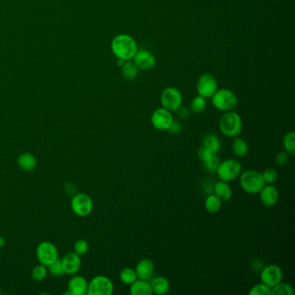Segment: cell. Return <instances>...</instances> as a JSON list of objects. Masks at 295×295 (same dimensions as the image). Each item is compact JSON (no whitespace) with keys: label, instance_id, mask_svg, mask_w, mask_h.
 <instances>
[{"label":"cell","instance_id":"5bb4252c","mask_svg":"<svg viewBox=\"0 0 295 295\" xmlns=\"http://www.w3.org/2000/svg\"><path fill=\"white\" fill-rule=\"evenodd\" d=\"M260 195L261 203L265 207L271 208L277 204L279 199V192L273 185H265L258 193Z\"/></svg>","mask_w":295,"mask_h":295},{"label":"cell","instance_id":"ab89813d","mask_svg":"<svg viewBox=\"0 0 295 295\" xmlns=\"http://www.w3.org/2000/svg\"><path fill=\"white\" fill-rule=\"evenodd\" d=\"M6 245V240L3 236H0V248H3Z\"/></svg>","mask_w":295,"mask_h":295},{"label":"cell","instance_id":"7402d4cb","mask_svg":"<svg viewBox=\"0 0 295 295\" xmlns=\"http://www.w3.org/2000/svg\"><path fill=\"white\" fill-rule=\"evenodd\" d=\"M231 149L236 156L238 157V158H243L248 153V143L244 139L236 136L232 141Z\"/></svg>","mask_w":295,"mask_h":295},{"label":"cell","instance_id":"e575fe53","mask_svg":"<svg viewBox=\"0 0 295 295\" xmlns=\"http://www.w3.org/2000/svg\"><path fill=\"white\" fill-rule=\"evenodd\" d=\"M89 251V243L86 240L80 239L75 242L74 252L79 255H84Z\"/></svg>","mask_w":295,"mask_h":295},{"label":"cell","instance_id":"4dcf8cb0","mask_svg":"<svg viewBox=\"0 0 295 295\" xmlns=\"http://www.w3.org/2000/svg\"><path fill=\"white\" fill-rule=\"evenodd\" d=\"M48 268H49L48 271L50 272V275L56 276V277H59V276H62L63 274H65L63 266H62V260H59V259H57L54 263L50 264L48 266Z\"/></svg>","mask_w":295,"mask_h":295},{"label":"cell","instance_id":"6da1fadb","mask_svg":"<svg viewBox=\"0 0 295 295\" xmlns=\"http://www.w3.org/2000/svg\"><path fill=\"white\" fill-rule=\"evenodd\" d=\"M111 50L118 59L130 61L138 51V46L133 36L127 34H121L113 39Z\"/></svg>","mask_w":295,"mask_h":295},{"label":"cell","instance_id":"9c48e42d","mask_svg":"<svg viewBox=\"0 0 295 295\" xmlns=\"http://www.w3.org/2000/svg\"><path fill=\"white\" fill-rule=\"evenodd\" d=\"M40 264L48 266L58 259V250L56 246L50 242H43L38 246L35 251Z\"/></svg>","mask_w":295,"mask_h":295},{"label":"cell","instance_id":"8fae6325","mask_svg":"<svg viewBox=\"0 0 295 295\" xmlns=\"http://www.w3.org/2000/svg\"><path fill=\"white\" fill-rule=\"evenodd\" d=\"M217 90V83L214 76L209 73L203 74L197 83V91L202 97L210 98Z\"/></svg>","mask_w":295,"mask_h":295},{"label":"cell","instance_id":"ba28073f","mask_svg":"<svg viewBox=\"0 0 295 295\" xmlns=\"http://www.w3.org/2000/svg\"><path fill=\"white\" fill-rule=\"evenodd\" d=\"M71 208L76 215L84 217L91 214L94 204L92 198L88 194L80 192L72 198Z\"/></svg>","mask_w":295,"mask_h":295},{"label":"cell","instance_id":"1f68e13d","mask_svg":"<svg viewBox=\"0 0 295 295\" xmlns=\"http://www.w3.org/2000/svg\"><path fill=\"white\" fill-rule=\"evenodd\" d=\"M262 175L266 185H274L277 181L278 172L275 168L265 169Z\"/></svg>","mask_w":295,"mask_h":295},{"label":"cell","instance_id":"f546056e","mask_svg":"<svg viewBox=\"0 0 295 295\" xmlns=\"http://www.w3.org/2000/svg\"><path fill=\"white\" fill-rule=\"evenodd\" d=\"M271 287L267 286L266 284L259 283L251 287L248 294L249 295H271Z\"/></svg>","mask_w":295,"mask_h":295},{"label":"cell","instance_id":"5b68a950","mask_svg":"<svg viewBox=\"0 0 295 295\" xmlns=\"http://www.w3.org/2000/svg\"><path fill=\"white\" fill-rule=\"evenodd\" d=\"M212 104L216 109L221 111H232L237 105V97L230 89H222L216 90L212 95Z\"/></svg>","mask_w":295,"mask_h":295},{"label":"cell","instance_id":"3957f363","mask_svg":"<svg viewBox=\"0 0 295 295\" xmlns=\"http://www.w3.org/2000/svg\"><path fill=\"white\" fill-rule=\"evenodd\" d=\"M239 177L242 189L251 195L258 194L266 185L260 171L248 170L242 172Z\"/></svg>","mask_w":295,"mask_h":295},{"label":"cell","instance_id":"60d3db41","mask_svg":"<svg viewBox=\"0 0 295 295\" xmlns=\"http://www.w3.org/2000/svg\"><path fill=\"white\" fill-rule=\"evenodd\" d=\"M125 62H126V61H124V60L118 59V65L120 66V67H122L123 64H124Z\"/></svg>","mask_w":295,"mask_h":295},{"label":"cell","instance_id":"8992f818","mask_svg":"<svg viewBox=\"0 0 295 295\" xmlns=\"http://www.w3.org/2000/svg\"><path fill=\"white\" fill-rule=\"evenodd\" d=\"M115 286L112 280L105 275H97L89 282L87 293L89 295H111Z\"/></svg>","mask_w":295,"mask_h":295},{"label":"cell","instance_id":"44dd1931","mask_svg":"<svg viewBox=\"0 0 295 295\" xmlns=\"http://www.w3.org/2000/svg\"><path fill=\"white\" fill-rule=\"evenodd\" d=\"M18 165L24 171H31L36 167L38 160L32 154L24 153L18 156Z\"/></svg>","mask_w":295,"mask_h":295},{"label":"cell","instance_id":"8d00e7d4","mask_svg":"<svg viewBox=\"0 0 295 295\" xmlns=\"http://www.w3.org/2000/svg\"><path fill=\"white\" fill-rule=\"evenodd\" d=\"M214 154H213L210 151L207 150L206 148H204V146H202L198 151V158L203 163L206 162L207 160H210Z\"/></svg>","mask_w":295,"mask_h":295},{"label":"cell","instance_id":"277c9868","mask_svg":"<svg viewBox=\"0 0 295 295\" xmlns=\"http://www.w3.org/2000/svg\"><path fill=\"white\" fill-rule=\"evenodd\" d=\"M242 164L235 159H229L220 163L216 170V174L219 179L225 182H231L239 177L242 173Z\"/></svg>","mask_w":295,"mask_h":295},{"label":"cell","instance_id":"cb8c5ba5","mask_svg":"<svg viewBox=\"0 0 295 295\" xmlns=\"http://www.w3.org/2000/svg\"><path fill=\"white\" fill-rule=\"evenodd\" d=\"M121 74L126 80H134L138 75V68L133 62L126 61L123 66L121 67Z\"/></svg>","mask_w":295,"mask_h":295},{"label":"cell","instance_id":"b9f144b4","mask_svg":"<svg viewBox=\"0 0 295 295\" xmlns=\"http://www.w3.org/2000/svg\"><path fill=\"white\" fill-rule=\"evenodd\" d=\"M0 293H1V286H0Z\"/></svg>","mask_w":295,"mask_h":295},{"label":"cell","instance_id":"d4e9b609","mask_svg":"<svg viewBox=\"0 0 295 295\" xmlns=\"http://www.w3.org/2000/svg\"><path fill=\"white\" fill-rule=\"evenodd\" d=\"M204 206H205V209L208 212L215 214L221 210L222 201L215 194H211V195L208 196L205 199Z\"/></svg>","mask_w":295,"mask_h":295},{"label":"cell","instance_id":"484cf974","mask_svg":"<svg viewBox=\"0 0 295 295\" xmlns=\"http://www.w3.org/2000/svg\"><path fill=\"white\" fill-rule=\"evenodd\" d=\"M294 291L292 286L286 282L280 281L273 286L271 289V295H293Z\"/></svg>","mask_w":295,"mask_h":295},{"label":"cell","instance_id":"30bf717a","mask_svg":"<svg viewBox=\"0 0 295 295\" xmlns=\"http://www.w3.org/2000/svg\"><path fill=\"white\" fill-rule=\"evenodd\" d=\"M260 278L263 283L266 284L267 286H270L272 288L276 284L282 281L283 272L279 266L270 264L263 267V269H261Z\"/></svg>","mask_w":295,"mask_h":295},{"label":"cell","instance_id":"74e56055","mask_svg":"<svg viewBox=\"0 0 295 295\" xmlns=\"http://www.w3.org/2000/svg\"><path fill=\"white\" fill-rule=\"evenodd\" d=\"M181 130H182V127H181L180 123L178 121H174L167 131H169L171 133H173V134H177V133H180Z\"/></svg>","mask_w":295,"mask_h":295},{"label":"cell","instance_id":"7a4b0ae2","mask_svg":"<svg viewBox=\"0 0 295 295\" xmlns=\"http://www.w3.org/2000/svg\"><path fill=\"white\" fill-rule=\"evenodd\" d=\"M219 129L224 135L235 138L242 131V120L237 113L228 111L219 121Z\"/></svg>","mask_w":295,"mask_h":295},{"label":"cell","instance_id":"2e32d148","mask_svg":"<svg viewBox=\"0 0 295 295\" xmlns=\"http://www.w3.org/2000/svg\"><path fill=\"white\" fill-rule=\"evenodd\" d=\"M89 282L81 275H75L71 278L68 283V292L70 295H83L87 293Z\"/></svg>","mask_w":295,"mask_h":295},{"label":"cell","instance_id":"603a6c76","mask_svg":"<svg viewBox=\"0 0 295 295\" xmlns=\"http://www.w3.org/2000/svg\"><path fill=\"white\" fill-rule=\"evenodd\" d=\"M202 146L206 148L207 150L213 154H217L221 149V141L217 136L210 133L204 137Z\"/></svg>","mask_w":295,"mask_h":295},{"label":"cell","instance_id":"d590c367","mask_svg":"<svg viewBox=\"0 0 295 295\" xmlns=\"http://www.w3.org/2000/svg\"><path fill=\"white\" fill-rule=\"evenodd\" d=\"M289 154L286 152H280L275 157V162L278 165H285L289 161Z\"/></svg>","mask_w":295,"mask_h":295},{"label":"cell","instance_id":"83f0119b","mask_svg":"<svg viewBox=\"0 0 295 295\" xmlns=\"http://www.w3.org/2000/svg\"><path fill=\"white\" fill-rule=\"evenodd\" d=\"M120 279H121L122 283L126 284V285H131L138 279V276L136 275L134 269H131V268H125L120 273Z\"/></svg>","mask_w":295,"mask_h":295},{"label":"cell","instance_id":"836d02e7","mask_svg":"<svg viewBox=\"0 0 295 295\" xmlns=\"http://www.w3.org/2000/svg\"><path fill=\"white\" fill-rule=\"evenodd\" d=\"M220 163H221V160L217 156V154H214L210 160H207L206 162L204 163V165L207 171H210V172H215L218 168Z\"/></svg>","mask_w":295,"mask_h":295},{"label":"cell","instance_id":"e0dca14e","mask_svg":"<svg viewBox=\"0 0 295 295\" xmlns=\"http://www.w3.org/2000/svg\"><path fill=\"white\" fill-rule=\"evenodd\" d=\"M134 270H135L136 275L138 276V279L148 280L153 277L155 268H154V263L150 259L145 258L137 263Z\"/></svg>","mask_w":295,"mask_h":295},{"label":"cell","instance_id":"52a82bcc","mask_svg":"<svg viewBox=\"0 0 295 295\" xmlns=\"http://www.w3.org/2000/svg\"><path fill=\"white\" fill-rule=\"evenodd\" d=\"M160 101L162 107L165 109L170 112H177V110L182 106L183 96L178 89L174 87H168L163 90Z\"/></svg>","mask_w":295,"mask_h":295},{"label":"cell","instance_id":"9a60e30c","mask_svg":"<svg viewBox=\"0 0 295 295\" xmlns=\"http://www.w3.org/2000/svg\"><path fill=\"white\" fill-rule=\"evenodd\" d=\"M62 266L65 274L76 275L82 267V259L79 254L75 252H68L62 259Z\"/></svg>","mask_w":295,"mask_h":295},{"label":"cell","instance_id":"4fadbf2b","mask_svg":"<svg viewBox=\"0 0 295 295\" xmlns=\"http://www.w3.org/2000/svg\"><path fill=\"white\" fill-rule=\"evenodd\" d=\"M133 59L136 67L142 70H150L156 65V58L154 54L146 50H138Z\"/></svg>","mask_w":295,"mask_h":295},{"label":"cell","instance_id":"d6986e66","mask_svg":"<svg viewBox=\"0 0 295 295\" xmlns=\"http://www.w3.org/2000/svg\"><path fill=\"white\" fill-rule=\"evenodd\" d=\"M214 192L215 195L223 202H227L230 201L232 198V189L230 185L225 181H218L215 183L214 186Z\"/></svg>","mask_w":295,"mask_h":295},{"label":"cell","instance_id":"7c38bea8","mask_svg":"<svg viewBox=\"0 0 295 295\" xmlns=\"http://www.w3.org/2000/svg\"><path fill=\"white\" fill-rule=\"evenodd\" d=\"M152 124L159 131H167L171 127L174 118L169 110L160 107L155 110L151 117Z\"/></svg>","mask_w":295,"mask_h":295},{"label":"cell","instance_id":"f35d334b","mask_svg":"<svg viewBox=\"0 0 295 295\" xmlns=\"http://www.w3.org/2000/svg\"><path fill=\"white\" fill-rule=\"evenodd\" d=\"M177 112L181 119L186 120V119L189 118L190 110L188 107L181 106L177 110Z\"/></svg>","mask_w":295,"mask_h":295},{"label":"cell","instance_id":"d6a6232c","mask_svg":"<svg viewBox=\"0 0 295 295\" xmlns=\"http://www.w3.org/2000/svg\"><path fill=\"white\" fill-rule=\"evenodd\" d=\"M47 275V267L43 265V264H40V265L35 267L32 269V272H31V276H32L33 279L35 280H38V281L45 280Z\"/></svg>","mask_w":295,"mask_h":295},{"label":"cell","instance_id":"ffe728a7","mask_svg":"<svg viewBox=\"0 0 295 295\" xmlns=\"http://www.w3.org/2000/svg\"><path fill=\"white\" fill-rule=\"evenodd\" d=\"M151 286L153 289V293L155 294H165L170 291L171 284L166 278L163 276L154 278L151 281Z\"/></svg>","mask_w":295,"mask_h":295},{"label":"cell","instance_id":"4316f807","mask_svg":"<svg viewBox=\"0 0 295 295\" xmlns=\"http://www.w3.org/2000/svg\"><path fill=\"white\" fill-rule=\"evenodd\" d=\"M283 148L285 152L289 155H293L295 154V133L294 132H288L283 137Z\"/></svg>","mask_w":295,"mask_h":295},{"label":"cell","instance_id":"f1b7e54d","mask_svg":"<svg viewBox=\"0 0 295 295\" xmlns=\"http://www.w3.org/2000/svg\"><path fill=\"white\" fill-rule=\"evenodd\" d=\"M206 99L202 97L200 95H198L192 100L191 109L195 114H201L206 108Z\"/></svg>","mask_w":295,"mask_h":295},{"label":"cell","instance_id":"ac0fdd59","mask_svg":"<svg viewBox=\"0 0 295 295\" xmlns=\"http://www.w3.org/2000/svg\"><path fill=\"white\" fill-rule=\"evenodd\" d=\"M130 286V293L132 295L154 294L151 283L148 280L137 279Z\"/></svg>","mask_w":295,"mask_h":295}]
</instances>
